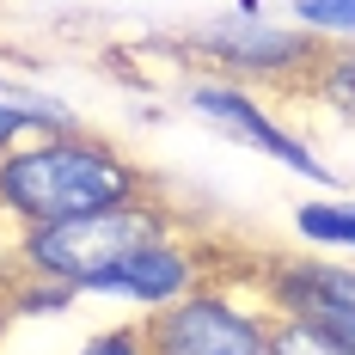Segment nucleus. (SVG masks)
Instances as JSON below:
<instances>
[{"mask_svg": "<svg viewBox=\"0 0 355 355\" xmlns=\"http://www.w3.org/2000/svg\"><path fill=\"white\" fill-rule=\"evenodd\" d=\"M19 263H12V233H0V288H12Z\"/></svg>", "mask_w": 355, "mask_h": 355, "instance_id": "15", "label": "nucleus"}, {"mask_svg": "<svg viewBox=\"0 0 355 355\" xmlns=\"http://www.w3.org/2000/svg\"><path fill=\"white\" fill-rule=\"evenodd\" d=\"M73 355H147V349H141V319L110 324V331H98V337H86Z\"/></svg>", "mask_w": 355, "mask_h": 355, "instance_id": "14", "label": "nucleus"}, {"mask_svg": "<svg viewBox=\"0 0 355 355\" xmlns=\"http://www.w3.org/2000/svg\"><path fill=\"white\" fill-rule=\"evenodd\" d=\"M300 98H319V105L343 110V116L355 123V43H331L324 68L313 73V86H306Z\"/></svg>", "mask_w": 355, "mask_h": 355, "instance_id": "10", "label": "nucleus"}, {"mask_svg": "<svg viewBox=\"0 0 355 355\" xmlns=\"http://www.w3.org/2000/svg\"><path fill=\"white\" fill-rule=\"evenodd\" d=\"M184 43L196 49V55H209L214 73H227V80H239V86H270V92H306L313 86V73L324 68V55H331V43L313 31H300V25H276V19H263V12H220L209 25H196V31H184Z\"/></svg>", "mask_w": 355, "mask_h": 355, "instance_id": "3", "label": "nucleus"}, {"mask_svg": "<svg viewBox=\"0 0 355 355\" xmlns=\"http://www.w3.org/2000/svg\"><path fill=\"white\" fill-rule=\"evenodd\" d=\"M178 227V214L147 190L123 209H98V214H73V220H49V227H19L12 233V263L19 276H37V282H62L80 288L92 276H105L123 251H135L141 239Z\"/></svg>", "mask_w": 355, "mask_h": 355, "instance_id": "2", "label": "nucleus"}, {"mask_svg": "<svg viewBox=\"0 0 355 355\" xmlns=\"http://www.w3.org/2000/svg\"><path fill=\"white\" fill-rule=\"evenodd\" d=\"M153 190L141 159H129L116 141L92 129H62V135H25L0 153V220L19 227H49L73 214L123 209Z\"/></svg>", "mask_w": 355, "mask_h": 355, "instance_id": "1", "label": "nucleus"}, {"mask_svg": "<svg viewBox=\"0 0 355 355\" xmlns=\"http://www.w3.org/2000/svg\"><path fill=\"white\" fill-rule=\"evenodd\" d=\"M300 31L324 37V43H355V0H288Z\"/></svg>", "mask_w": 355, "mask_h": 355, "instance_id": "12", "label": "nucleus"}, {"mask_svg": "<svg viewBox=\"0 0 355 355\" xmlns=\"http://www.w3.org/2000/svg\"><path fill=\"white\" fill-rule=\"evenodd\" d=\"M141 349L147 355H270V306H245L233 288L202 282L172 306L141 313Z\"/></svg>", "mask_w": 355, "mask_h": 355, "instance_id": "4", "label": "nucleus"}, {"mask_svg": "<svg viewBox=\"0 0 355 355\" xmlns=\"http://www.w3.org/2000/svg\"><path fill=\"white\" fill-rule=\"evenodd\" d=\"M202 282H214V251L178 220L166 233L141 239L135 251H123L105 276H92L80 288V300H123V306L153 313V306H172L184 294H196Z\"/></svg>", "mask_w": 355, "mask_h": 355, "instance_id": "6", "label": "nucleus"}, {"mask_svg": "<svg viewBox=\"0 0 355 355\" xmlns=\"http://www.w3.org/2000/svg\"><path fill=\"white\" fill-rule=\"evenodd\" d=\"M6 306H12V319H62L80 306V294L62 282H37V276H12L6 288Z\"/></svg>", "mask_w": 355, "mask_h": 355, "instance_id": "11", "label": "nucleus"}, {"mask_svg": "<svg viewBox=\"0 0 355 355\" xmlns=\"http://www.w3.org/2000/svg\"><path fill=\"white\" fill-rule=\"evenodd\" d=\"M257 300L270 313L319 324L355 355V263L337 257H263L257 263Z\"/></svg>", "mask_w": 355, "mask_h": 355, "instance_id": "7", "label": "nucleus"}, {"mask_svg": "<svg viewBox=\"0 0 355 355\" xmlns=\"http://www.w3.org/2000/svg\"><path fill=\"white\" fill-rule=\"evenodd\" d=\"M294 239L313 251H355V196L324 190V196L294 202Z\"/></svg>", "mask_w": 355, "mask_h": 355, "instance_id": "9", "label": "nucleus"}, {"mask_svg": "<svg viewBox=\"0 0 355 355\" xmlns=\"http://www.w3.org/2000/svg\"><path fill=\"white\" fill-rule=\"evenodd\" d=\"M6 324H12V306H6V288H0V337H6Z\"/></svg>", "mask_w": 355, "mask_h": 355, "instance_id": "16", "label": "nucleus"}, {"mask_svg": "<svg viewBox=\"0 0 355 355\" xmlns=\"http://www.w3.org/2000/svg\"><path fill=\"white\" fill-rule=\"evenodd\" d=\"M270 355H349V349H343L337 337H324L319 324L270 313Z\"/></svg>", "mask_w": 355, "mask_h": 355, "instance_id": "13", "label": "nucleus"}, {"mask_svg": "<svg viewBox=\"0 0 355 355\" xmlns=\"http://www.w3.org/2000/svg\"><path fill=\"white\" fill-rule=\"evenodd\" d=\"M184 110H190L196 123L220 129V135H233V141L270 153V159L288 166L294 178H306V184H319V190H343V172H337V166H324L319 147L300 141L282 116L263 105V92H257V86H239V80H227V73H196V80L184 86Z\"/></svg>", "mask_w": 355, "mask_h": 355, "instance_id": "5", "label": "nucleus"}, {"mask_svg": "<svg viewBox=\"0 0 355 355\" xmlns=\"http://www.w3.org/2000/svg\"><path fill=\"white\" fill-rule=\"evenodd\" d=\"M62 129H80V116L62 98H49V92H37L25 80L0 73V153L19 147L25 135H62Z\"/></svg>", "mask_w": 355, "mask_h": 355, "instance_id": "8", "label": "nucleus"}]
</instances>
